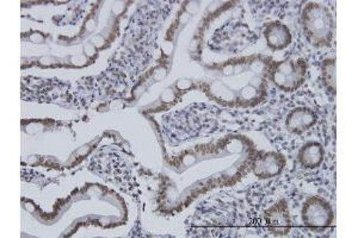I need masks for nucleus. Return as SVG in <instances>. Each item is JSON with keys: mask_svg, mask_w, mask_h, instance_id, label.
I'll return each mask as SVG.
<instances>
[{"mask_svg": "<svg viewBox=\"0 0 358 238\" xmlns=\"http://www.w3.org/2000/svg\"><path fill=\"white\" fill-rule=\"evenodd\" d=\"M302 222L310 230L322 231L334 223V212L330 202L320 197H308L301 211Z\"/></svg>", "mask_w": 358, "mask_h": 238, "instance_id": "7ed1b4c3", "label": "nucleus"}, {"mask_svg": "<svg viewBox=\"0 0 358 238\" xmlns=\"http://www.w3.org/2000/svg\"><path fill=\"white\" fill-rule=\"evenodd\" d=\"M301 25L306 38L315 48L329 47L334 37V18L325 5L310 1L301 13Z\"/></svg>", "mask_w": 358, "mask_h": 238, "instance_id": "f257e3e1", "label": "nucleus"}, {"mask_svg": "<svg viewBox=\"0 0 358 238\" xmlns=\"http://www.w3.org/2000/svg\"><path fill=\"white\" fill-rule=\"evenodd\" d=\"M285 165V158L280 154L266 153L257 158L253 170L261 178H273L277 174L281 173Z\"/></svg>", "mask_w": 358, "mask_h": 238, "instance_id": "423d86ee", "label": "nucleus"}, {"mask_svg": "<svg viewBox=\"0 0 358 238\" xmlns=\"http://www.w3.org/2000/svg\"><path fill=\"white\" fill-rule=\"evenodd\" d=\"M265 40L273 50H283L289 47L293 36L289 28L281 22H273L268 25L264 31Z\"/></svg>", "mask_w": 358, "mask_h": 238, "instance_id": "0eeeda50", "label": "nucleus"}, {"mask_svg": "<svg viewBox=\"0 0 358 238\" xmlns=\"http://www.w3.org/2000/svg\"><path fill=\"white\" fill-rule=\"evenodd\" d=\"M307 75V62L305 59H288L273 64L270 77L277 89L285 92H294L300 89Z\"/></svg>", "mask_w": 358, "mask_h": 238, "instance_id": "f03ea898", "label": "nucleus"}, {"mask_svg": "<svg viewBox=\"0 0 358 238\" xmlns=\"http://www.w3.org/2000/svg\"><path fill=\"white\" fill-rule=\"evenodd\" d=\"M317 114L312 110L307 107H297L288 114L285 126L290 133L300 135L310 130L317 123Z\"/></svg>", "mask_w": 358, "mask_h": 238, "instance_id": "39448f33", "label": "nucleus"}, {"mask_svg": "<svg viewBox=\"0 0 358 238\" xmlns=\"http://www.w3.org/2000/svg\"><path fill=\"white\" fill-rule=\"evenodd\" d=\"M324 156H325V150L322 143L308 142L297 154V160L306 170H315L322 165Z\"/></svg>", "mask_w": 358, "mask_h": 238, "instance_id": "6e6552de", "label": "nucleus"}, {"mask_svg": "<svg viewBox=\"0 0 358 238\" xmlns=\"http://www.w3.org/2000/svg\"><path fill=\"white\" fill-rule=\"evenodd\" d=\"M268 230L275 236H287L292 229V217H290L288 204L285 200L277 202L265 214Z\"/></svg>", "mask_w": 358, "mask_h": 238, "instance_id": "20e7f679", "label": "nucleus"}, {"mask_svg": "<svg viewBox=\"0 0 358 238\" xmlns=\"http://www.w3.org/2000/svg\"><path fill=\"white\" fill-rule=\"evenodd\" d=\"M322 81L330 96L337 94V64L336 57L326 59L322 64Z\"/></svg>", "mask_w": 358, "mask_h": 238, "instance_id": "1a4fd4ad", "label": "nucleus"}]
</instances>
